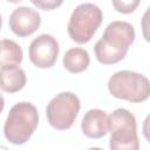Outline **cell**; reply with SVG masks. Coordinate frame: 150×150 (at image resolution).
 <instances>
[{"mask_svg":"<svg viewBox=\"0 0 150 150\" xmlns=\"http://www.w3.org/2000/svg\"><path fill=\"white\" fill-rule=\"evenodd\" d=\"M135 40V29L127 21L110 22L102 38L95 43L97 61L102 64H115L122 61Z\"/></svg>","mask_w":150,"mask_h":150,"instance_id":"cell-1","label":"cell"},{"mask_svg":"<svg viewBox=\"0 0 150 150\" xmlns=\"http://www.w3.org/2000/svg\"><path fill=\"white\" fill-rule=\"evenodd\" d=\"M39 124V112L34 104L20 102L14 104L6 118L4 134L6 139L15 145L25 144Z\"/></svg>","mask_w":150,"mask_h":150,"instance_id":"cell-2","label":"cell"},{"mask_svg":"<svg viewBox=\"0 0 150 150\" xmlns=\"http://www.w3.org/2000/svg\"><path fill=\"white\" fill-rule=\"evenodd\" d=\"M108 90L111 96L139 103L149 98L150 84L146 76L131 70L116 71L108 81Z\"/></svg>","mask_w":150,"mask_h":150,"instance_id":"cell-3","label":"cell"},{"mask_svg":"<svg viewBox=\"0 0 150 150\" xmlns=\"http://www.w3.org/2000/svg\"><path fill=\"white\" fill-rule=\"evenodd\" d=\"M111 150H137L139 148L135 116L127 109L118 108L109 116Z\"/></svg>","mask_w":150,"mask_h":150,"instance_id":"cell-4","label":"cell"},{"mask_svg":"<svg viewBox=\"0 0 150 150\" xmlns=\"http://www.w3.org/2000/svg\"><path fill=\"white\" fill-rule=\"evenodd\" d=\"M103 14L98 6L84 2L79 5L71 13L68 22V34L76 43H87L91 40L102 23Z\"/></svg>","mask_w":150,"mask_h":150,"instance_id":"cell-5","label":"cell"},{"mask_svg":"<svg viewBox=\"0 0 150 150\" xmlns=\"http://www.w3.org/2000/svg\"><path fill=\"white\" fill-rule=\"evenodd\" d=\"M80 108L81 103L75 94L62 91L47 104L46 115L48 123L57 130H67L74 124Z\"/></svg>","mask_w":150,"mask_h":150,"instance_id":"cell-6","label":"cell"},{"mask_svg":"<svg viewBox=\"0 0 150 150\" xmlns=\"http://www.w3.org/2000/svg\"><path fill=\"white\" fill-rule=\"evenodd\" d=\"M59 50V43L54 36L41 34L29 45V60L36 68H50L57 60Z\"/></svg>","mask_w":150,"mask_h":150,"instance_id":"cell-7","label":"cell"},{"mask_svg":"<svg viewBox=\"0 0 150 150\" xmlns=\"http://www.w3.org/2000/svg\"><path fill=\"white\" fill-rule=\"evenodd\" d=\"M9 28L19 38L32 35L41 25V16L38 11L22 6L14 9L9 16Z\"/></svg>","mask_w":150,"mask_h":150,"instance_id":"cell-8","label":"cell"},{"mask_svg":"<svg viewBox=\"0 0 150 150\" xmlns=\"http://www.w3.org/2000/svg\"><path fill=\"white\" fill-rule=\"evenodd\" d=\"M81 129L89 138L97 139L105 136L109 130V120L107 112L101 109L88 110L82 118Z\"/></svg>","mask_w":150,"mask_h":150,"instance_id":"cell-9","label":"cell"},{"mask_svg":"<svg viewBox=\"0 0 150 150\" xmlns=\"http://www.w3.org/2000/svg\"><path fill=\"white\" fill-rule=\"evenodd\" d=\"M27 82L26 73L19 67L0 68V89L6 93H16L21 90Z\"/></svg>","mask_w":150,"mask_h":150,"instance_id":"cell-10","label":"cell"},{"mask_svg":"<svg viewBox=\"0 0 150 150\" xmlns=\"http://www.w3.org/2000/svg\"><path fill=\"white\" fill-rule=\"evenodd\" d=\"M90 63L89 54L83 48H70L66 52L63 56V67L67 71L71 74H79L82 73L88 68Z\"/></svg>","mask_w":150,"mask_h":150,"instance_id":"cell-11","label":"cell"},{"mask_svg":"<svg viewBox=\"0 0 150 150\" xmlns=\"http://www.w3.org/2000/svg\"><path fill=\"white\" fill-rule=\"evenodd\" d=\"M22 49L13 40L4 39L0 41V68L19 66L22 62Z\"/></svg>","mask_w":150,"mask_h":150,"instance_id":"cell-12","label":"cell"},{"mask_svg":"<svg viewBox=\"0 0 150 150\" xmlns=\"http://www.w3.org/2000/svg\"><path fill=\"white\" fill-rule=\"evenodd\" d=\"M111 2L118 13L130 14L138 7L141 0H111Z\"/></svg>","mask_w":150,"mask_h":150,"instance_id":"cell-13","label":"cell"},{"mask_svg":"<svg viewBox=\"0 0 150 150\" xmlns=\"http://www.w3.org/2000/svg\"><path fill=\"white\" fill-rule=\"evenodd\" d=\"M30 2L43 11H53L56 9L57 7H60L63 2V0H30Z\"/></svg>","mask_w":150,"mask_h":150,"instance_id":"cell-14","label":"cell"},{"mask_svg":"<svg viewBox=\"0 0 150 150\" xmlns=\"http://www.w3.org/2000/svg\"><path fill=\"white\" fill-rule=\"evenodd\" d=\"M4 107H5V100H4V96L0 94V114L4 110Z\"/></svg>","mask_w":150,"mask_h":150,"instance_id":"cell-15","label":"cell"},{"mask_svg":"<svg viewBox=\"0 0 150 150\" xmlns=\"http://www.w3.org/2000/svg\"><path fill=\"white\" fill-rule=\"evenodd\" d=\"M6 1L12 2V4H16V2H20V1H22V0H6Z\"/></svg>","mask_w":150,"mask_h":150,"instance_id":"cell-16","label":"cell"},{"mask_svg":"<svg viewBox=\"0 0 150 150\" xmlns=\"http://www.w3.org/2000/svg\"><path fill=\"white\" fill-rule=\"evenodd\" d=\"M1 26H2V19H1V15H0V29H1Z\"/></svg>","mask_w":150,"mask_h":150,"instance_id":"cell-17","label":"cell"}]
</instances>
